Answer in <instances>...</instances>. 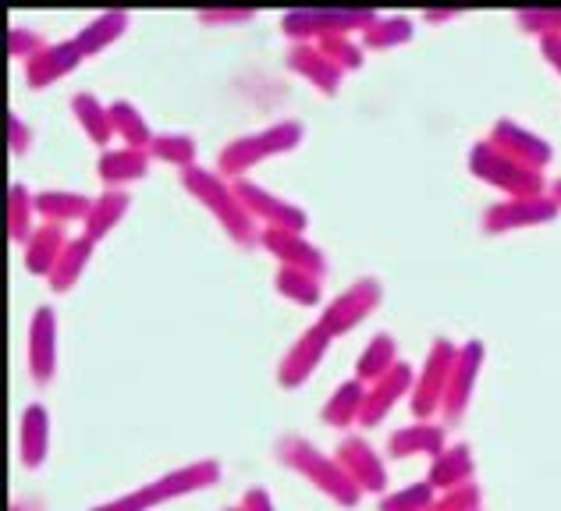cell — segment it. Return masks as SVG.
<instances>
[{"instance_id":"obj_24","label":"cell","mask_w":561,"mask_h":511,"mask_svg":"<svg viewBox=\"0 0 561 511\" xmlns=\"http://www.w3.org/2000/svg\"><path fill=\"white\" fill-rule=\"evenodd\" d=\"M68 231L65 224H43L33 231V239L25 242V270L36 274V277H50L54 263L61 259V253L68 249Z\"/></svg>"},{"instance_id":"obj_1","label":"cell","mask_w":561,"mask_h":511,"mask_svg":"<svg viewBox=\"0 0 561 511\" xmlns=\"http://www.w3.org/2000/svg\"><path fill=\"white\" fill-rule=\"evenodd\" d=\"M274 455L280 465H288L291 473H299L306 484H313L320 493H328V498L334 504H342V508H356L359 504V487L352 484L348 473L337 465L334 455H323V451L313 444V441H306V437H280L277 448H274Z\"/></svg>"},{"instance_id":"obj_4","label":"cell","mask_w":561,"mask_h":511,"mask_svg":"<svg viewBox=\"0 0 561 511\" xmlns=\"http://www.w3.org/2000/svg\"><path fill=\"white\" fill-rule=\"evenodd\" d=\"M469 171L477 174L480 182L497 188V193H505L508 199H537V196H543V188H548L543 171H534V167L519 164V160H512L508 153H501L491 139L472 142Z\"/></svg>"},{"instance_id":"obj_26","label":"cell","mask_w":561,"mask_h":511,"mask_svg":"<svg viewBox=\"0 0 561 511\" xmlns=\"http://www.w3.org/2000/svg\"><path fill=\"white\" fill-rule=\"evenodd\" d=\"M128 207H131V196L125 188H103V196L93 199V210L85 217V239L103 242L117 224H122Z\"/></svg>"},{"instance_id":"obj_38","label":"cell","mask_w":561,"mask_h":511,"mask_svg":"<svg viewBox=\"0 0 561 511\" xmlns=\"http://www.w3.org/2000/svg\"><path fill=\"white\" fill-rule=\"evenodd\" d=\"M317 47L328 54L342 71H359L363 61H366L363 47L352 36H323V39H317Z\"/></svg>"},{"instance_id":"obj_39","label":"cell","mask_w":561,"mask_h":511,"mask_svg":"<svg viewBox=\"0 0 561 511\" xmlns=\"http://www.w3.org/2000/svg\"><path fill=\"white\" fill-rule=\"evenodd\" d=\"M515 22H519L523 33H534V36H540V39L561 36V11H543V8L515 11Z\"/></svg>"},{"instance_id":"obj_31","label":"cell","mask_w":561,"mask_h":511,"mask_svg":"<svg viewBox=\"0 0 561 511\" xmlns=\"http://www.w3.org/2000/svg\"><path fill=\"white\" fill-rule=\"evenodd\" d=\"M71 114H76L79 128L90 136V142L107 146L114 139V121H111V107H103L93 93H76L71 96Z\"/></svg>"},{"instance_id":"obj_34","label":"cell","mask_w":561,"mask_h":511,"mask_svg":"<svg viewBox=\"0 0 561 511\" xmlns=\"http://www.w3.org/2000/svg\"><path fill=\"white\" fill-rule=\"evenodd\" d=\"M33 213H36V196L28 193V188L19 182V185H11V193H8V235L14 245H25L28 239H33Z\"/></svg>"},{"instance_id":"obj_27","label":"cell","mask_w":561,"mask_h":511,"mask_svg":"<svg viewBox=\"0 0 561 511\" xmlns=\"http://www.w3.org/2000/svg\"><path fill=\"white\" fill-rule=\"evenodd\" d=\"M366 387L363 381H345V384H337V391L331 394L328 402H323V408H320V416H323V422L328 427H352V422H359V416H363V405H366Z\"/></svg>"},{"instance_id":"obj_29","label":"cell","mask_w":561,"mask_h":511,"mask_svg":"<svg viewBox=\"0 0 561 511\" xmlns=\"http://www.w3.org/2000/svg\"><path fill=\"white\" fill-rule=\"evenodd\" d=\"M128 25H131V14L128 11H103V14H96L90 25L79 28L76 43H79V50L85 57H93L100 50H107L114 39H122Z\"/></svg>"},{"instance_id":"obj_32","label":"cell","mask_w":561,"mask_h":511,"mask_svg":"<svg viewBox=\"0 0 561 511\" xmlns=\"http://www.w3.org/2000/svg\"><path fill=\"white\" fill-rule=\"evenodd\" d=\"M111 107V121H114V136L122 139V142H128L131 150H150L153 146V128L146 125V118L139 114V107L136 104H128V100H114V104H107Z\"/></svg>"},{"instance_id":"obj_33","label":"cell","mask_w":561,"mask_h":511,"mask_svg":"<svg viewBox=\"0 0 561 511\" xmlns=\"http://www.w3.org/2000/svg\"><path fill=\"white\" fill-rule=\"evenodd\" d=\"M412 33H416V25H412V19H405V14H388V19L380 14V19L363 33V47L366 50H391V47L409 43Z\"/></svg>"},{"instance_id":"obj_14","label":"cell","mask_w":561,"mask_h":511,"mask_svg":"<svg viewBox=\"0 0 561 511\" xmlns=\"http://www.w3.org/2000/svg\"><path fill=\"white\" fill-rule=\"evenodd\" d=\"M263 249H267L280 267H295V270H306L313 277H328V256H323L313 242H306L299 231H280V228H263Z\"/></svg>"},{"instance_id":"obj_45","label":"cell","mask_w":561,"mask_h":511,"mask_svg":"<svg viewBox=\"0 0 561 511\" xmlns=\"http://www.w3.org/2000/svg\"><path fill=\"white\" fill-rule=\"evenodd\" d=\"M242 511H277L274 508V498L263 487H253V490H245L242 493V504H239Z\"/></svg>"},{"instance_id":"obj_40","label":"cell","mask_w":561,"mask_h":511,"mask_svg":"<svg viewBox=\"0 0 561 511\" xmlns=\"http://www.w3.org/2000/svg\"><path fill=\"white\" fill-rule=\"evenodd\" d=\"M480 504H483V490L477 484H469L462 490L437 493V501L426 511H480Z\"/></svg>"},{"instance_id":"obj_47","label":"cell","mask_w":561,"mask_h":511,"mask_svg":"<svg viewBox=\"0 0 561 511\" xmlns=\"http://www.w3.org/2000/svg\"><path fill=\"white\" fill-rule=\"evenodd\" d=\"M459 8H445V11H423V19L426 22H451V19H459Z\"/></svg>"},{"instance_id":"obj_10","label":"cell","mask_w":561,"mask_h":511,"mask_svg":"<svg viewBox=\"0 0 561 511\" xmlns=\"http://www.w3.org/2000/svg\"><path fill=\"white\" fill-rule=\"evenodd\" d=\"M331 334L323 330L320 324L313 327H306L299 338L291 341V348L285 352V359L277 362V384L285 387V391H295V387H302L309 376L317 373V367L323 362V356H328V348H331Z\"/></svg>"},{"instance_id":"obj_50","label":"cell","mask_w":561,"mask_h":511,"mask_svg":"<svg viewBox=\"0 0 561 511\" xmlns=\"http://www.w3.org/2000/svg\"><path fill=\"white\" fill-rule=\"evenodd\" d=\"M225 511H242V508H225Z\"/></svg>"},{"instance_id":"obj_5","label":"cell","mask_w":561,"mask_h":511,"mask_svg":"<svg viewBox=\"0 0 561 511\" xmlns=\"http://www.w3.org/2000/svg\"><path fill=\"white\" fill-rule=\"evenodd\" d=\"M380 19L370 8H299V11H285L280 14V33L291 43H317L323 36H352V33H366L374 22Z\"/></svg>"},{"instance_id":"obj_12","label":"cell","mask_w":561,"mask_h":511,"mask_svg":"<svg viewBox=\"0 0 561 511\" xmlns=\"http://www.w3.org/2000/svg\"><path fill=\"white\" fill-rule=\"evenodd\" d=\"M483 359H486V348L480 338L459 345V359H455V367H451L448 387H445V405H440V413H445L448 422H459L466 416L472 391H477V381H480Z\"/></svg>"},{"instance_id":"obj_35","label":"cell","mask_w":561,"mask_h":511,"mask_svg":"<svg viewBox=\"0 0 561 511\" xmlns=\"http://www.w3.org/2000/svg\"><path fill=\"white\" fill-rule=\"evenodd\" d=\"M274 288H277L288 302H299V305H317L320 295H323L320 277L306 274V270H295V267H277V274H274Z\"/></svg>"},{"instance_id":"obj_18","label":"cell","mask_w":561,"mask_h":511,"mask_svg":"<svg viewBox=\"0 0 561 511\" xmlns=\"http://www.w3.org/2000/svg\"><path fill=\"white\" fill-rule=\"evenodd\" d=\"M412 384H416V373H412L409 362H398L388 376H380L377 384H370V391H366L363 416H359V427H377V422L388 419L391 408L412 394Z\"/></svg>"},{"instance_id":"obj_44","label":"cell","mask_w":561,"mask_h":511,"mask_svg":"<svg viewBox=\"0 0 561 511\" xmlns=\"http://www.w3.org/2000/svg\"><path fill=\"white\" fill-rule=\"evenodd\" d=\"M93 511H150V501L142 498V490H131V493H122V498H114V501L96 504Z\"/></svg>"},{"instance_id":"obj_6","label":"cell","mask_w":561,"mask_h":511,"mask_svg":"<svg viewBox=\"0 0 561 511\" xmlns=\"http://www.w3.org/2000/svg\"><path fill=\"white\" fill-rule=\"evenodd\" d=\"M455 359H459V345L448 341V338H437L431 345V352H426L423 370H420L416 384H412V394H409V408L420 422H426L434 413H440V405H445V387H448Z\"/></svg>"},{"instance_id":"obj_16","label":"cell","mask_w":561,"mask_h":511,"mask_svg":"<svg viewBox=\"0 0 561 511\" xmlns=\"http://www.w3.org/2000/svg\"><path fill=\"white\" fill-rule=\"evenodd\" d=\"M337 465L348 473V479L366 493H383L388 490V465L377 451L363 441V437H345L334 451Z\"/></svg>"},{"instance_id":"obj_42","label":"cell","mask_w":561,"mask_h":511,"mask_svg":"<svg viewBox=\"0 0 561 511\" xmlns=\"http://www.w3.org/2000/svg\"><path fill=\"white\" fill-rule=\"evenodd\" d=\"M249 19H256L253 8H203L199 11V22L206 25H239Z\"/></svg>"},{"instance_id":"obj_43","label":"cell","mask_w":561,"mask_h":511,"mask_svg":"<svg viewBox=\"0 0 561 511\" xmlns=\"http://www.w3.org/2000/svg\"><path fill=\"white\" fill-rule=\"evenodd\" d=\"M8 142H11V153H28V142H33V131L28 125L19 118V114H8Z\"/></svg>"},{"instance_id":"obj_22","label":"cell","mask_w":561,"mask_h":511,"mask_svg":"<svg viewBox=\"0 0 561 511\" xmlns=\"http://www.w3.org/2000/svg\"><path fill=\"white\" fill-rule=\"evenodd\" d=\"M150 150H103L96 160V174L107 188H125L128 182H142L150 174Z\"/></svg>"},{"instance_id":"obj_23","label":"cell","mask_w":561,"mask_h":511,"mask_svg":"<svg viewBox=\"0 0 561 511\" xmlns=\"http://www.w3.org/2000/svg\"><path fill=\"white\" fill-rule=\"evenodd\" d=\"M445 427H437V422H416V427H398L391 437H388V455L391 458H416V455H431L437 458L440 451H445Z\"/></svg>"},{"instance_id":"obj_28","label":"cell","mask_w":561,"mask_h":511,"mask_svg":"<svg viewBox=\"0 0 561 511\" xmlns=\"http://www.w3.org/2000/svg\"><path fill=\"white\" fill-rule=\"evenodd\" d=\"M398 345H394V338L391 334H374L370 338V345L363 348L359 352V359H356V381H363L366 387L370 384H377L380 376H388L394 367H398Z\"/></svg>"},{"instance_id":"obj_9","label":"cell","mask_w":561,"mask_h":511,"mask_svg":"<svg viewBox=\"0 0 561 511\" xmlns=\"http://www.w3.org/2000/svg\"><path fill=\"white\" fill-rule=\"evenodd\" d=\"M214 484H220V465L214 458H203V462H188V465H182V469H171L164 476H157L153 484H146L139 490H142V498L150 501V508H157V504L188 498V493L210 490Z\"/></svg>"},{"instance_id":"obj_11","label":"cell","mask_w":561,"mask_h":511,"mask_svg":"<svg viewBox=\"0 0 561 511\" xmlns=\"http://www.w3.org/2000/svg\"><path fill=\"white\" fill-rule=\"evenodd\" d=\"M558 202L551 196H537V199H501L491 210L483 213V231L486 235H508V231H523V228H540L551 224L558 217Z\"/></svg>"},{"instance_id":"obj_3","label":"cell","mask_w":561,"mask_h":511,"mask_svg":"<svg viewBox=\"0 0 561 511\" xmlns=\"http://www.w3.org/2000/svg\"><path fill=\"white\" fill-rule=\"evenodd\" d=\"M302 125L299 121H277L263 131H253V136H242L228 142L217 156V174L220 178H245V171H253L256 164L280 153H291L295 146L302 142Z\"/></svg>"},{"instance_id":"obj_19","label":"cell","mask_w":561,"mask_h":511,"mask_svg":"<svg viewBox=\"0 0 561 511\" xmlns=\"http://www.w3.org/2000/svg\"><path fill=\"white\" fill-rule=\"evenodd\" d=\"M288 68L295 71V76H302L309 85H317V93H323V96H334L337 90H342V79H345V71L337 68L331 57L317 47V43H291Z\"/></svg>"},{"instance_id":"obj_21","label":"cell","mask_w":561,"mask_h":511,"mask_svg":"<svg viewBox=\"0 0 561 511\" xmlns=\"http://www.w3.org/2000/svg\"><path fill=\"white\" fill-rule=\"evenodd\" d=\"M50 451V413L39 402H28L19 419V458L25 469H39Z\"/></svg>"},{"instance_id":"obj_15","label":"cell","mask_w":561,"mask_h":511,"mask_svg":"<svg viewBox=\"0 0 561 511\" xmlns=\"http://www.w3.org/2000/svg\"><path fill=\"white\" fill-rule=\"evenodd\" d=\"M57 373V313L50 305H39L28 320V376L47 387Z\"/></svg>"},{"instance_id":"obj_48","label":"cell","mask_w":561,"mask_h":511,"mask_svg":"<svg viewBox=\"0 0 561 511\" xmlns=\"http://www.w3.org/2000/svg\"><path fill=\"white\" fill-rule=\"evenodd\" d=\"M551 199H554V202H558V207H561V178H558V182L551 185Z\"/></svg>"},{"instance_id":"obj_2","label":"cell","mask_w":561,"mask_h":511,"mask_svg":"<svg viewBox=\"0 0 561 511\" xmlns=\"http://www.w3.org/2000/svg\"><path fill=\"white\" fill-rule=\"evenodd\" d=\"M182 188L192 196V199H199L206 210H210L217 217V224L228 231V239L231 242H239V245H253L256 242V221L249 217V210L239 202V196H234V188L231 182L220 178L217 171H206V167H185L182 174Z\"/></svg>"},{"instance_id":"obj_46","label":"cell","mask_w":561,"mask_h":511,"mask_svg":"<svg viewBox=\"0 0 561 511\" xmlns=\"http://www.w3.org/2000/svg\"><path fill=\"white\" fill-rule=\"evenodd\" d=\"M540 54H543V61H548L558 71V76H561V36L540 39Z\"/></svg>"},{"instance_id":"obj_36","label":"cell","mask_w":561,"mask_h":511,"mask_svg":"<svg viewBox=\"0 0 561 511\" xmlns=\"http://www.w3.org/2000/svg\"><path fill=\"white\" fill-rule=\"evenodd\" d=\"M150 156L153 160H164V164L174 167H196V139L182 136V131H168V136H157L150 146Z\"/></svg>"},{"instance_id":"obj_37","label":"cell","mask_w":561,"mask_h":511,"mask_svg":"<svg viewBox=\"0 0 561 511\" xmlns=\"http://www.w3.org/2000/svg\"><path fill=\"white\" fill-rule=\"evenodd\" d=\"M434 501H437V490L431 484H412V487L383 493L377 511H426Z\"/></svg>"},{"instance_id":"obj_41","label":"cell","mask_w":561,"mask_h":511,"mask_svg":"<svg viewBox=\"0 0 561 511\" xmlns=\"http://www.w3.org/2000/svg\"><path fill=\"white\" fill-rule=\"evenodd\" d=\"M47 47L43 43V36L36 33V28H28V25H11L8 28V50L11 57H22V61H33V57Z\"/></svg>"},{"instance_id":"obj_8","label":"cell","mask_w":561,"mask_h":511,"mask_svg":"<svg viewBox=\"0 0 561 511\" xmlns=\"http://www.w3.org/2000/svg\"><path fill=\"white\" fill-rule=\"evenodd\" d=\"M231 188H234V196H239V202L249 210L253 221H263L267 228H280V231H299V235H302V228L309 224L306 210L291 207L288 199L274 196L271 188H263V185L249 182V178H234Z\"/></svg>"},{"instance_id":"obj_25","label":"cell","mask_w":561,"mask_h":511,"mask_svg":"<svg viewBox=\"0 0 561 511\" xmlns=\"http://www.w3.org/2000/svg\"><path fill=\"white\" fill-rule=\"evenodd\" d=\"M90 210L93 199L82 193H68V188H43V193H36V213L47 224H71V221L85 224Z\"/></svg>"},{"instance_id":"obj_30","label":"cell","mask_w":561,"mask_h":511,"mask_svg":"<svg viewBox=\"0 0 561 511\" xmlns=\"http://www.w3.org/2000/svg\"><path fill=\"white\" fill-rule=\"evenodd\" d=\"M93 239H85V235H79V239H71L68 242V249L61 253V259L54 263V270H50V277H47V284H50V291H57V295H65V291H71L79 284V277H82V270H85V263H90V256H93Z\"/></svg>"},{"instance_id":"obj_7","label":"cell","mask_w":561,"mask_h":511,"mask_svg":"<svg viewBox=\"0 0 561 511\" xmlns=\"http://www.w3.org/2000/svg\"><path fill=\"white\" fill-rule=\"evenodd\" d=\"M383 299V288L377 277H359V281H352L342 295L331 299L328 310L320 313L317 324L331 334V338H342V334L356 330L366 316H370Z\"/></svg>"},{"instance_id":"obj_17","label":"cell","mask_w":561,"mask_h":511,"mask_svg":"<svg viewBox=\"0 0 561 511\" xmlns=\"http://www.w3.org/2000/svg\"><path fill=\"white\" fill-rule=\"evenodd\" d=\"M85 61V54L79 50L76 39H61V43H47L33 61H25V82L28 90H47V85L68 79L71 71Z\"/></svg>"},{"instance_id":"obj_49","label":"cell","mask_w":561,"mask_h":511,"mask_svg":"<svg viewBox=\"0 0 561 511\" xmlns=\"http://www.w3.org/2000/svg\"><path fill=\"white\" fill-rule=\"evenodd\" d=\"M11 511H25V508L22 504H11Z\"/></svg>"},{"instance_id":"obj_20","label":"cell","mask_w":561,"mask_h":511,"mask_svg":"<svg viewBox=\"0 0 561 511\" xmlns=\"http://www.w3.org/2000/svg\"><path fill=\"white\" fill-rule=\"evenodd\" d=\"M472 479H477V458H472L469 444H448L431 462V473H426V484H431L437 493L462 490L472 484Z\"/></svg>"},{"instance_id":"obj_13","label":"cell","mask_w":561,"mask_h":511,"mask_svg":"<svg viewBox=\"0 0 561 511\" xmlns=\"http://www.w3.org/2000/svg\"><path fill=\"white\" fill-rule=\"evenodd\" d=\"M486 139H491L501 153H508L512 160H519V164L534 167V171H543L554 160L551 142L543 136H537V131H529L519 121H508V118L494 121L491 136H486Z\"/></svg>"}]
</instances>
